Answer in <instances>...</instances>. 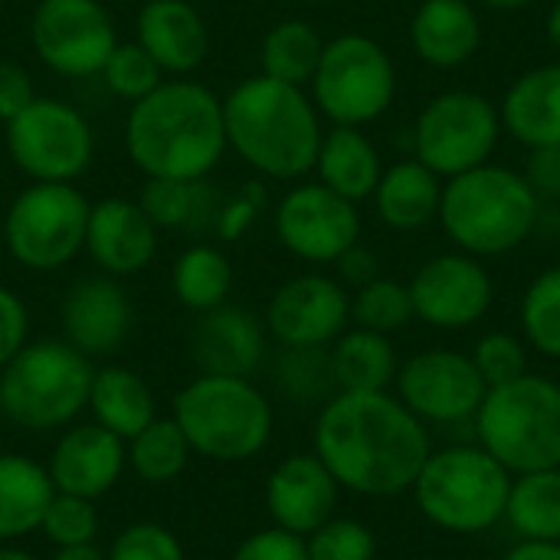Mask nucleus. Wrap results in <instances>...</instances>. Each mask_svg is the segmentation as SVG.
<instances>
[{
	"label": "nucleus",
	"instance_id": "1",
	"mask_svg": "<svg viewBox=\"0 0 560 560\" xmlns=\"http://www.w3.org/2000/svg\"><path fill=\"white\" fill-rule=\"evenodd\" d=\"M430 433L387 390H338L315 420V456L341 489L394 499L413 489L430 459Z\"/></svg>",
	"mask_w": 560,
	"mask_h": 560
},
{
	"label": "nucleus",
	"instance_id": "2",
	"mask_svg": "<svg viewBox=\"0 0 560 560\" xmlns=\"http://www.w3.org/2000/svg\"><path fill=\"white\" fill-rule=\"evenodd\" d=\"M125 148L148 180L207 177L226 151L223 98L194 79H164L131 105Z\"/></svg>",
	"mask_w": 560,
	"mask_h": 560
},
{
	"label": "nucleus",
	"instance_id": "3",
	"mask_svg": "<svg viewBox=\"0 0 560 560\" xmlns=\"http://www.w3.org/2000/svg\"><path fill=\"white\" fill-rule=\"evenodd\" d=\"M226 148L269 180H302L315 171L322 148V118L299 85L269 75L243 79L223 98Z\"/></svg>",
	"mask_w": 560,
	"mask_h": 560
},
{
	"label": "nucleus",
	"instance_id": "4",
	"mask_svg": "<svg viewBox=\"0 0 560 560\" xmlns=\"http://www.w3.org/2000/svg\"><path fill=\"white\" fill-rule=\"evenodd\" d=\"M436 220L459 253L505 256L538 230L541 197L525 174L482 164L443 184Z\"/></svg>",
	"mask_w": 560,
	"mask_h": 560
},
{
	"label": "nucleus",
	"instance_id": "5",
	"mask_svg": "<svg viewBox=\"0 0 560 560\" xmlns=\"http://www.w3.org/2000/svg\"><path fill=\"white\" fill-rule=\"evenodd\" d=\"M479 446L512 476L560 466V384L522 374L489 387L476 413Z\"/></svg>",
	"mask_w": 560,
	"mask_h": 560
},
{
	"label": "nucleus",
	"instance_id": "6",
	"mask_svg": "<svg viewBox=\"0 0 560 560\" xmlns=\"http://www.w3.org/2000/svg\"><path fill=\"white\" fill-rule=\"evenodd\" d=\"M509 489L512 472L482 446H450L430 453L410 492L430 525L453 535H482L505 518Z\"/></svg>",
	"mask_w": 560,
	"mask_h": 560
},
{
	"label": "nucleus",
	"instance_id": "7",
	"mask_svg": "<svg viewBox=\"0 0 560 560\" xmlns=\"http://www.w3.org/2000/svg\"><path fill=\"white\" fill-rule=\"evenodd\" d=\"M174 420L190 450L217 463L253 459L272 436V407L249 377L200 374L174 397Z\"/></svg>",
	"mask_w": 560,
	"mask_h": 560
},
{
	"label": "nucleus",
	"instance_id": "8",
	"mask_svg": "<svg viewBox=\"0 0 560 560\" xmlns=\"http://www.w3.org/2000/svg\"><path fill=\"white\" fill-rule=\"evenodd\" d=\"M92 364L69 341H33L3 371V413L26 430H52L89 407Z\"/></svg>",
	"mask_w": 560,
	"mask_h": 560
},
{
	"label": "nucleus",
	"instance_id": "9",
	"mask_svg": "<svg viewBox=\"0 0 560 560\" xmlns=\"http://www.w3.org/2000/svg\"><path fill=\"white\" fill-rule=\"evenodd\" d=\"M312 102L331 125H371L397 95V69L390 52L364 36L341 33L325 43L322 62L312 75Z\"/></svg>",
	"mask_w": 560,
	"mask_h": 560
},
{
	"label": "nucleus",
	"instance_id": "10",
	"mask_svg": "<svg viewBox=\"0 0 560 560\" xmlns=\"http://www.w3.org/2000/svg\"><path fill=\"white\" fill-rule=\"evenodd\" d=\"M89 207V197L75 184L33 180L13 197L3 217L7 253L33 272L62 269L85 249Z\"/></svg>",
	"mask_w": 560,
	"mask_h": 560
},
{
	"label": "nucleus",
	"instance_id": "11",
	"mask_svg": "<svg viewBox=\"0 0 560 560\" xmlns=\"http://www.w3.org/2000/svg\"><path fill=\"white\" fill-rule=\"evenodd\" d=\"M502 135L499 108L469 89H453L423 105L413 121V158L443 180L489 164Z\"/></svg>",
	"mask_w": 560,
	"mask_h": 560
},
{
	"label": "nucleus",
	"instance_id": "12",
	"mask_svg": "<svg viewBox=\"0 0 560 560\" xmlns=\"http://www.w3.org/2000/svg\"><path fill=\"white\" fill-rule=\"evenodd\" d=\"M7 154L30 180L72 184L92 164V125L79 108L36 95L13 121H7Z\"/></svg>",
	"mask_w": 560,
	"mask_h": 560
},
{
	"label": "nucleus",
	"instance_id": "13",
	"mask_svg": "<svg viewBox=\"0 0 560 560\" xmlns=\"http://www.w3.org/2000/svg\"><path fill=\"white\" fill-rule=\"evenodd\" d=\"M30 43L46 69L82 79L102 72L118 33L102 0H39L30 16Z\"/></svg>",
	"mask_w": 560,
	"mask_h": 560
},
{
	"label": "nucleus",
	"instance_id": "14",
	"mask_svg": "<svg viewBox=\"0 0 560 560\" xmlns=\"http://www.w3.org/2000/svg\"><path fill=\"white\" fill-rule=\"evenodd\" d=\"M400 404L423 423H466L476 420L486 400V381L469 354L433 348L413 354L397 371Z\"/></svg>",
	"mask_w": 560,
	"mask_h": 560
},
{
	"label": "nucleus",
	"instance_id": "15",
	"mask_svg": "<svg viewBox=\"0 0 560 560\" xmlns=\"http://www.w3.org/2000/svg\"><path fill=\"white\" fill-rule=\"evenodd\" d=\"M276 236L305 262H338L361 236V213L325 184H295L276 207Z\"/></svg>",
	"mask_w": 560,
	"mask_h": 560
},
{
	"label": "nucleus",
	"instance_id": "16",
	"mask_svg": "<svg viewBox=\"0 0 560 560\" xmlns=\"http://www.w3.org/2000/svg\"><path fill=\"white\" fill-rule=\"evenodd\" d=\"M492 276L469 253H443L427 259L410 279L413 315L433 328H472L492 308Z\"/></svg>",
	"mask_w": 560,
	"mask_h": 560
},
{
	"label": "nucleus",
	"instance_id": "17",
	"mask_svg": "<svg viewBox=\"0 0 560 560\" xmlns=\"http://www.w3.org/2000/svg\"><path fill=\"white\" fill-rule=\"evenodd\" d=\"M351 318L348 289L322 272H305L276 289L266 328L282 348H328Z\"/></svg>",
	"mask_w": 560,
	"mask_h": 560
},
{
	"label": "nucleus",
	"instance_id": "18",
	"mask_svg": "<svg viewBox=\"0 0 560 560\" xmlns=\"http://www.w3.org/2000/svg\"><path fill=\"white\" fill-rule=\"evenodd\" d=\"M158 223L138 200L105 197L89 207L85 253L105 276H135L158 256Z\"/></svg>",
	"mask_w": 560,
	"mask_h": 560
},
{
	"label": "nucleus",
	"instance_id": "19",
	"mask_svg": "<svg viewBox=\"0 0 560 560\" xmlns=\"http://www.w3.org/2000/svg\"><path fill=\"white\" fill-rule=\"evenodd\" d=\"M338 489V479L315 453H299L272 469L266 482V509L276 528L308 538L328 518H335Z\"/></svg>",
	"mask_w": 560,
	"mask_h": 560
},
{
	"label": "nucleus",
	"instance_id": "20",
	"mask_svg": "<svg viewBox=\"0 0 560 560\" xmlns=\"http://www.w3.org/2000/svg\"><path fill=\"white\" fill-rule=\"evenodd\" d=\"M66 341L89 354L115 351L131 331V302L115 276H92L75 282L59 308Z\"/></svg>",
	"mask_w": 560,
	"mask_h": 560
},
{
	"label": "nucleus",
	"instance_id": "21",
	"mask_svg": "<svg viewBox=\"0 0 560 560\" xmlns=\"http://www.w3.org/2000/svg\"><path fill=\"white\" fill-rule=\"evenodd\" d=\"M125 459H128L125 440L98 423H89V427H72L69 433L59 436L46 472L56 492L92 502L118 482Z\"/></svg>",
	"mask_w": 560,
	"mask_h": 560
},
{
	"label": "nucleus",
	"instance_id": "22",
	"mask_svg": "<svg viewBox=\"0 0 560 560\" xmlns=\"http://www.w3.org/2000/svg\"><path fill=\"white\" fill-rule=\"evenodd\" d=\"M135 39L164 75H190L210 52V30L190 0H148L138 10Z\"/></svg>",
	"mask_w": 560,
	"mask_h": 560
},
{
	"label": "nucleus",
	"instance_id": "23",
	"mask_svg": "<svg viewBox=\"0 0 560 560\" xmlns=\"http://www.w3.org/2000/svg\"><path fill=\"white\" fill-rule=\"evenodd\" d=\"M190 351L203 374L249 377L266 358V331L253 312L240 305H220L200 315Z\"/></svg>",
	"mask_w": 560,
	"mask_h": 560
},
{
	"label": "nucleus",
	"instance_id": "24",
	"mask_svg": "<svg viewBox=\"0 0 560 560\" xmlns=\"http://www.w3.org/2000/svg\"><path fill=\"white\" fill-rule=\"evenodd\" d=\"M410 46L427 66H466L482 46V20L469 0H423L410 20Z\"/></svg>",
	"mask_w": 560,
	"mask_h": 560
},
{
	"label": "nucleus",
	"instance_id": "25",
	"mask_svg": "<svg viewBox=\"0 0 560 560\" xmlns=\"http://www.w3.org/2000/svg\"><path fill=\"white\" fill-rule=\"evenodd\" d=\"M499 118L502 128L528 148L560 141V62L522 72L509 85L499 105Z\"/></svg>",
	"mask_w": 560,
	"mask_h": 560
},
{
	"label": "nucleus",
	"instance_id": "26",
	"mask_svg": "<svg viewBox=\"0 0 560 560\" xmlns=\"http://www.w3.org/2000/svg\"><path fill=\"white\" fill-rule=\"evenodd\" d=\"M443 177L433 174L423 161H397L384 167L381 184L374 190L377 217L397 233H417L440 217Z\"/></svg>",
	"mask_w": 560,
	"mask_h": 560
},
{
	"label": "nucleus",
	"instance_id": "27",
	"mask_svg": "<svg viewBox=\"0 0 560 560\" xmlns=\"http://www.w3.org/2000/svg\"><path fill=\"white\" fill-rule=\"evenodd\" d=\"M315 171H318V184L358 203L374 197L384 164H381V151L361 128L335 125L331 131L322 135Z\"/></svg>",
	"mask_w": 560,
	"mask_h": 560
},
{
	"label": "nucleus",
	"instance_id": "28",
	"mask_svg": "<svg viewBox=\"0 0 560 560\" xmlns=\"http://www.w3.org/2000/svg\"><path fill=\"white\" fill-rule=\"evenodd\" d=\"M148 217L158 223V230H184L194 236L217 233L223 194L207 184V177L197 180H148L138 200Z\"/></svg>",
	"mask_w": 560,
	"mask_h": 560
},
{
	"label": "nucleus",
	"instance_id": "29",
	"mask_svg": "<svg viewBox=\"0 0 560 560\" xmlns=\"http://www.w3.org/2000/svg\"><path fill=\"white\" fill-rule=\"evenodd\" d=\"M89 410L98 427H105L121 440H135L151 420H158L151 387L135 371L118 364L92 374Z\"/></svg>",
	"mask_w": 560,
	"mask_h": 560
},
{
	"label": "nucleus",
	"instance_id": "30",
	"mask_svg": "<svg viewBox=\"0 0 560 560\" xmlns=\"http://www.w3.org/2000/svg\"><path fill=\"white\" fill-rule=\"evenodd\" d=\"M52 495L56 486L39 463L16 453L0 456V541L36 532Z\"/></svg>",
	"mask_w": 560,
	"mask_h": 560
},
{
	"label": "nucleus",
	"instance_id": "31",
	"mask_svg": "<svg viewBox=\"0 0 560 560\" xmlns=\"http://www.w3.org/2000/svg\"><path fill=\"white\" fill-rule=\"evenodd\" d=\"M331 368H335L338 390H351V394L387 390L400 371L390 338L368 328H351L335 338Z\"/></svg>",
	"mask_w": 560,
	"mask_h": 560
},
{
	"label": "nucleus",
	"instance_id": "32",
	"mask_svg": "<svg viewBox=\"0 0 560 560\" xmlns=\"http://www.w3.org/2000/svg\"><path fill=\"white\" fill-rule=\"evenodd\" d=\"M505 522L525 541H560V466L512 476Z\"/></svg>",
	"mask_w": 560,
	"mask_h": 560
},
{
	"label": "nucleus",
	"instance_id": "33",
	"mask_svg": "<svg viewBox=\"0 0 560 560\" xmlns=\"http://www.w3.org/2000/svg\"><path fill=\"white\" fill-rule=\"evenodd\" d=\"M322 52H325V39L308 20H279L262 36L259 66L262 75L305 89L322 62Z\"/></svg>",
	"mask_w": 560,
	"mask_h": 560
},
{
	"label": "nucleus",
	"instance_id": "34",
	"mask_svg": "<svg viewBox=\"0 0 560 560\" xmlns=\"http://www.w3.org/2000/svg\"><path fill=\"white\" fill-rule=\"evenodd\" d=\"M171 289L184 308L203 315L226 305L233 289V266L223 249L210 243H194L177 256L171 269Z\"/></svg>",
	"mask_w": 560,
	"mask_h": 560
},
{
	"label": "nucleus",
	"instance_id": "35",
	"mask_svg": "<svg viewBox=\"0 0 560 560\" xmlns=\"http://www.w3.org/2000/svg\"><path fill=\"white\" fill-rule=\"evenodd\" d=\"M128 459L131 469L144 479V482H171L184 472L187 459H190V443L184 436V430L177 427V420H151L135 440H128Z\"/></svg>",
	"mask_w": 560,
	"mask_h": 560
},
{
	"label": "nucleus",
	"instance_id": "36",
	"mask_svg": "<svg viewBox=\"0 0 560 560\" xmlns=\"http://www.w3.org/2000/svg\"><path fill=\"white\" fill-rule=\"evenodd\" d=\"M276 384L295 404H328L338 394L328 348H285L276 361Z\"/></svg>",
	"mask_w": 560,
	"mask_h": 560
},
{
	"label": "nucleus",
	"instance_id": "37",
	"mask_svg": "<svg viewBox=\"0 0 560 560\" xmlns=\"http://www.w3.org/2000/svg\"><path fill=\"white\" fill-rule=\"evenodd\" d=\"M522 331L538 354L560 361V262L528 285L522 299Z\"/></svg>",
	"mask_w": 560,
	"mask_h": 560
},
{
	"label": "nucleus",
	"instance_id": "38",
	"mask_svg": "<svg viewBox=\"0 0 560 560\" xmlns=\"http://www.w3.org/2000/svg\"><path fill=\"white\" fill-rule=\"evenodd\" d=\"M351 318L358 322V328H368V331H377V335L400 331L410 318H417L410 285L377 276L374 282H368V285H361L354 292Z\"/></svg>",
	"mask_w": 560,
	"mask_h": 560
},
{
	"label": "nucleus",
	"instance_id": "39",
	"mask_svg": "<svg viewBox=\"0 0 560 560\" xmlns=\"http://www.w3.org/2000/svg\"><path fill=\"white\" fill-rule=\"evenodd\" d=\"M105 85L112 89V95L125 98V102H141L144 95H151L161 82H164V72L161 66L144 52V46L135 39V43H118L112 49V56L105 59L102 72Z\"/></svg>",
	"mask_w": 560,
	"mask_h": 560
},
{
	"label": "nucleus",
	"instance_id": "40",
	"mask_svg": "<svg viewBox=\"0 0 560 560\" xmlns=\"http://www.w3.org/2000/svg\"><path fill=\"white\" fill-rule=\"evenodd\" d=\"M308 560H374V532L354 518H328L318 532L305 538Z\"/></svg>",
	"mask_w": 560,
	"mask_h": 560
},
{
	"label": "nucleus",
	"instance_id": "41",
	"mask_svg": "<svg viewBox=\"0 0 560 560\" xmlns=\"http://www.w3.org/2000/svg\"><path fill=\"white\" fill-rule=\"evenodd\" d=\"M46 538L56 545V548H72V545H92L95 532H98V515L92 509L89 499H79V495H66V492H56L46 515H43V525Z\"/></svg>",
	"mask_w": 560,
	"mask_h": 560
},
{
	"label": "nucleus",
	"instance_id": "42",
	"mask_svg": "<svg viewBox=\"0 0 560 560\" xmlns=\"http://www.w3.org/2000/svg\"><path fill=\"white\" fill-rule=\"evenodd\" d=\"M476 371L482 374L486 387L509 384L522 374H528V351L525 345L509 331H489L476 341V351L469 354Z\"/></svg>",
	"mask_w": 560,
	"mask_h": 560
},
{
	"label": "nucleus",
	"instance_id": "43",
	"mask_svg": "<svg viewBox=\"0 0 560 560\" xmlns=\"http://www.w3.org/2000/svg\"><path fill=\"white\" fill-rule=\"evenodd\" d=\"M105 560H187V558H184L180 541H177L167 528L151 525V522H141V525L125 528V532L115 538V545H112V551H108V558Z\"/></svg>",
	"mask_w": 560,
	"mask_h": 560
},
{
	"label": "nucleus",
	"instance_id": "44",
	"mask_svg": "<svg viewBox=\"0 0 560 560\" xmlns=\"http://www.w3.org/2000/svg\"><path fill=\"white\" fill-rule=\"evenodd\" d=\"M233 560H308V548H305V538H299L292 532L266 528V532L249 535L236 548Z\"/></svg>",
	"mask_w": 560,
	"mask_h": 560
},
{
	"label": "nucleus",
	"instance_id": "45",
	"mask_svg": "<svg viewBox=\"0 0 560 560\" xmlns=\"http://www.w3.org/2000/svg\"><path fill=\"white\" fill-rule=\"evenodd\" d=\"M30 315L16 292L0 285V371L30 345Z\"/></svg>",
	"mask_w": 560,
	"mask_h": 560
},
{
	"label": "nucleus",
	"instance_id": "46",
	"mask_svg": "<svg viewBox=\"0 0 560 560\" xmlns=\"http://www.w3.org/2000/svg\"><path fill=\"white\" fill-rule=\"evenodd\" d=\"M262 203H266V190L259 187V184H246L236 197H223V207H220V220H217V236L220 240H240L249 226H253V220H256V213L262 210Z\"/></svg>",
	"mask_w": 560,
	"mask_h": 560
},
{
	"label": "nucleus",
	"instance_id": "47",
	"mask_svg": "<svg viewBox=\"0 0 560 560\" xmlns=\"http://www.w3.org/2000/svg\"><path fill=\"white\" fill-rule=\"evenodd\" d=\"M36 98L30 72L20 62L0 59V121H13Z\"/></svg>",
	"mask_w": 560,
	"mask_h": 560
},
{
	"label": "nucleus",
	"instance_id": "48",
	"mask_svg": "<svg viewBox=\"0 0 560 560\" xmlns=\"http://www.w3.org/2000/svg\"><path fill=\"white\" fill-rule=\"evenodd\" d=\"M528 184L538 190V197H560V141L545 144V148H532V161L525 171Z\"/></svg>",
	"mask_w": 560,
	"mask_h": 560
},
{
	"label": "nucleus",
	"instance_id": "49",
	"mask_svg": "<svg viewBox=\"0 0 560 560\" xmlns=\"http://www.w3.org/2000/svg\"><path fill=\"white\" fill-rule=\"evenodd\" d=\"M335 266H338V272H341V285H354V289L374 282V279L381 276L377 256H374L368 246H361V243H354Z\"/></svg>",
	"mask_w": 560,
	"mask_h": 560
},
{
	"label": "nucleus",
	"instance_id": "50",
	"mask_svg": "<svg viewBox=\"0 0 560 560\" xmlns=\"http://www.w3.org/2000/svg\"><path fill=\"white\" fill-rule=\"evenodd\" d=\"M502 560H560V541H522Z\"/></svg>",
	"mask_w": 560,
	"mask_h": 560
},
{
	"label": "nucleus",
	"instance_id": "51",
	"mask_svg": "<svg viewBox=\"0 0 560 560\" xmlns=\"http://www.w3.org/2000/svg\"><path fill=\"white\" fill-rule=\"evenodd\" d=\"M52 560H105V555L95 545H72V548H59Z\"/></svg>",
	"mask_w": 560,
	"mask_h": 560
},
{
	"label": "nucleus",
	"instance_id": "52",
	"mask_svg": "<svg viewBox=\"0 0 560 560\" xmlns=\"http://www.w3.org/2000/svg\"><path fill=\"white\" fill-rule=\"evenodd\" d=\"M545 33H548V43L560 52V0L548 10V20H545Z\"/></svg>",
	"mask_w": 560,
	"mask_h": 560
},
{
	"label": "nucleus",
	"instance_id": "53",
	"mask_svg": "<svg viewBox=\"0 0 560 560\" xmlns=\"http://www.w3.org/2000/svg\"><path fill=\"white\" fill-rule=\"evenodd\" d=\"M486 7H492V10H522V7H528L532 0H482Z\"/></svg>",
	"mask_w": 560,
	"mask_h": 560
},
{
	"label": "nucleus",
	"instance_id": "54",
	"mask_svg": "<svg viewBox=\"0 0 560 560\" xmlns=\"http://www.w3.org/2000/svg\"><path fill=\"white\" fill-rule=\"evenodd\" d=\"M0 560H36L26 551H16V548H0Z\"/></svg>",
	"mask_w": 560,
	"mask_h": 560
},
{
	"label": "nucleus",
	"instance_id": "55",
	"mask_svg": "<svg viewBox=\"0 0 560 560\" xmlns=\"http://www.w3.org/2000/svg\"><path fill=\"white\" fill-rule=\"evenodd\" d=\"M0 413H3V390H0Z\"/></svg>",
	"mask_w": 560,
	"mask_h": 560
},
{
	"label": "nucleus",
	"instance_id": "56",
	"mask_svg": "<svg viewBox=\"0 0 560 560\" xmlns=\"http://www.w3.org/2000/svg\"><path fill=\"white\" fill-rule=\"evenodd\" d=\"M302 3H322V0H302Z\"/></svg>",
	"mask_w": 560,
	"mask_h": 560
}]
</instances>
